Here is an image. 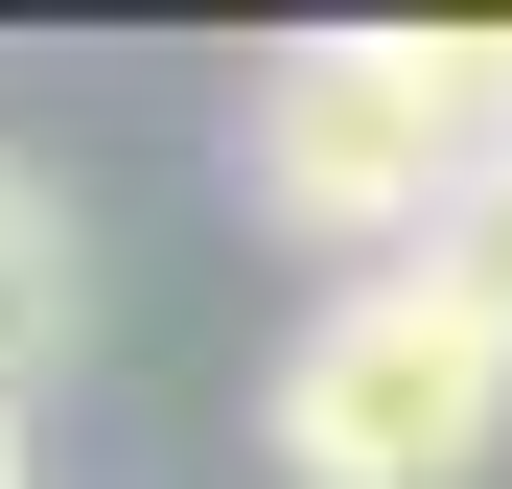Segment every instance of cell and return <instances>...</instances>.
Instances as JSON below:
<instances>
[{"mask_svg":"<svg viewBox=\"0 0 512 489\" xmlns=\"http://www.w3.org/2000/svg\"><path fill=\"white\" fill-rule=\"evenodd\" d=\"M233 187H256V233L396 280L419 233L489 187V24H303V47H256Z\"/></svg>","mask_w":512,"mask_h":489,"instance_id":"1","label":"cell"},{"mask_svg":"<svg viewBox=\"0 0 512 489\" xmlns=\"http://www.w3.org/2000/svg\"><path fill=\"white\" fill-rule=\"evenodd\" d=\"M256 443H280V489H466L512 443V326L396 257V280H326L280 326V373H256Z\"/></svg>","mask_w":512,"mask_h":489,"instance_id":"2","label":"cell"},{"mask_svg":"<svg viewBox=\"0 0 512 489\" xmlns=\"http://www.w3.org/2000/svg\"><path fill=\"white\" fill-rule=\"evenodd\" d=\"M70 326H94V233L47 163H0V420H24V373H70Z\"/></svg>","mask_w":512,"mask_h":489,"instance_id":"3","label":"cell"},{"mask_svg":"<svg viewBox=\"0 0 512 489\" xmlns=\"http://www.w3.org/2000/svg\"><path fill=\"white\" fill-rule=\"evenodd\" d=\"M419 257H443V280H466V303H489V326H512V140H489V187H466V210H443V233H419Z\"/></svg>","mask_w":512,"mask_h":489,"instance_id":"4","label":"cell"},{"mask_svg":"<svg viewBox=\"0 0 512 489\" xmlns=\"http://www.w3.org/2000/svg\"><path fill=\"white\" fill-rule=\"evenodd\" d=\"M489 140H512V24H489Z\"/></svg>","mask_w":512,"mask_h":489,"instance_id":"5","label":"cell"},{"mask_svg":"<svg viewBox=\"0 0 512 489\" xmlns=\"http://www.w3.org/2000/svg\"><path fill=\"white\" fill-rule=\"evenodd\" d=\"M0 489H24V420H0Z\"/></svg>","mask_w":512,"mask_h":489,"instance_id":"6","label":"cell"}]
</instances>
